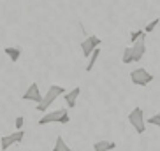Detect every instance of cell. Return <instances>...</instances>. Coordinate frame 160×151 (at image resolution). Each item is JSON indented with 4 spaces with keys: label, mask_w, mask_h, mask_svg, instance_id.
Here are the masks:
<instances>
[{
    "label": "cell",
    "mask_w": 160,
    "mask_h": 151,
    "mask_svg": "<svg viewBox=\"0 0 160 151\" xmlns=\"http://www.w3.org/2000/svg\"><path fill=\"white\" fill-rule=\"evenodd\" d=\"M122 61L125 63V65H130V63H134V55H132V47H130V46H127L125 49H123Z\"/></svg>",
    "instance_id": "cell-14"
},
{
    "label": "cell",
    "mask_w": 160,
    "mask_h": 151,
    "mask_svg": "<svg viewBox=\"0 0 160 151\" xmlns=\"http://www.w3.org/2000/svg\"><path fill=\"white\" fill-rule=\"evenodd\" d=\"M113 149H116V142L114 141L102 139V141L93 142V151H113Z\"/></svg>",
    "instance_id": "cell-10"
},
{
    "label": "cell",
    "mask_w": 160,
    "mask_h": 151,
    "mask_svg": "<svg viewBox=\"0 0 160 151\" xmlns=\"http://www.w3.org/2000/svg\"><path fill=\"white\" fill-rule=\"evenodd\" d=\"M128 123L132 125V128L136 130V134H144L146 132V119H144V113L141 107H134L130 111V114L127 116Z\"/></svg>",
    "instance_id": "cell-3"
},
{
    "label": "cell",
    "mask_w": 160,
    "mask_h": 151,
    "mask_svg": "<svg viewBox=\"0 0 160 151\" xmlns=\"http://www.w3.org/2000/svg\"><path fill=\"white\" fill-rule=\"evenodd\" d=\"M158 23H160V18H155V19H151L150 23L146 25L144 27V33H151L153 32V30L157 28V27H158Z\"/></svg>",
    "instance_id": "cell-16"
},
{
    "label": "cell",
    "mask_w": 160,
    "mask_h": 151,
    "mask_svg": "<svg viewBox=\"0 0 160 151\" xmlns=\"http://www.w3.org/2000/svg\"><path fill=\"white\" fill-rule=\"evenodd\" d=\"M42 97H44V95L41 93V90H39V85H37V83H32V85L27 88V91L23 93L21 99H23V100H30V102H35V104H41V102H42Z\"/></svg>",
    "instance_id": "cell-7"
},
{
    "label": "cell",
    "mask_w": 160,
    "mask_h": 151,
    "mask_svg": "<svg viewBox=\"0 0 160 151\" xmlns=\"http://www.w3.org/2000/svg\"><path fill=\"white\" fill-rule=\"evenodd\" d=\"M144 35H146L144 30H141V28H139V30H134V32L130 33V46H134V44H136L141 37H144Z\"/></svg>",
    "instance_id": "cell-15"
},
{
    "label": "cell",
    "mask_w": 160,
    "mask_h": 151,
    "mask_svg": "<svg viewBox=\"0 0 160 151\" xmlns=\"http://www.w3.org/2000/svg\"><path fill=\"white\" fill-rule=\"evenodd\" d=\"M4 53L9 56V60L12 61V63H16V61L19 60V56H21V49L19 47H14V46H9V47H5Z\"/></svg>",
    "instance_id": "cell-11"
},
{
    "label": "cell",
    "mask_w": 160,
    "mask_h": 151,
    "mask_svg": "<svg viewBox=\"0 0 160 151\" xmlns=\"http://www.w3.org/2000/svg\"><path fill=\"white\" fill-rule=\"evenodd\" d=\"M65 88L63 86H58V85H51L49 88H48L46 95L42 97V102L41 104H37V111H41V113H46L48 107L55 102V100L58 99V97H62V95H65Z\"/></svg>",
    "instance_id": "cell-1"
},
{
    "label": "cell",
    "mask_w": 160,
    "mask_h": 151,
    "mask_svg": "<svg viewBox=\"0 0 160 151\" xmlns=\"http://www.w3.org/2000/svg\"><path fill=\"white\" fill-rule=\"evenodd\" d=\"M23 123H25V118H23V116H18V118H16V121H14L16 130H23Z\"/></svg>",
    "instance_id": "cell-18"
},
{
    "label": "cell",
    "mask_w": 160,
    "mask_h": 151,
    "mask_svg": "<svg viewBox=\"0 0 160 151\" xmlns=\"http://www.w3.org/2000/svg\"><path fill=\"white\" fill-rule=\"evenodd\" d=\"M130 81L136 86H146L153 81V74L148 72L146 69H142V67H139V69H134L130 72Z\"/></svg>",
    "instance_id": "cell-4"
},
{
    "label": "cell",
    "mask_w": 160,
    "mask_h": 151,
    "mask_svg": "<svg viewBox=\"0 0 160 151\" xmlns=\"http://www.w3.org/2000/svg\"><path fill=\"white\" fill-rule=\"evenodd\" d=\"M130 47H132V55H134V61H141L142 56L146 55V35L141 37L134 46H130Z\"/></svg>",
    "instance_id": "cell-8"
},
{
    "label": "cell",
    "mask_w": 160,
    "mask_h": 151,
    "mask_svg": "<svg viewBox=\"0 0 160 151\" xmlns=\"http://www.w3.org/2000/svg\"><path fill=\"white\" fill-rule=\"evenodd\" d=\"M100 53H102V49H100V47H97V49H95V51L90 55L88 63H86V69H85L86 72H92V71H93V67H95V63H97V60H99V55H100Z\"/></svg>",
    "instance_id": "cell-12"
},
{
    "label": "cell",
    "mask_w": 160,
    "mask_h": 151,
    "mask_svg": "<svg viewBox=\"0 0 160 151\" xmlns=\"http://www.w3.org/2000/svg\"><path fill=\"white\" fill-rule=\"evenodd\" d=\"M71 121L69 111L67 109H57L51 113H46L42 118L39 119V125H49V123H60V125H67Z\"/></svg>",
    "instance_id": "cell-2"
},
{
    "label": "cell",
    "mask_w": 160,
    "mask_h": 151,
    "mask_svg": "<svg viewBox=\"0 0 160 151\" xmlns=\"http://www.w3.org/2000/svg\"><path fill=\"white\" fill-rule=\"evenodd\" d=\"M146 125H155V127L160 128V113H158V114H153V116H150V118L146 119Z\"/></svg>",
    "instance_id": "cell-17"
},
{
    "label": "cell",
    "mask_w": 160,
    "mask_h": 151,
    "mask_svg": "<svg viewBox=\"0 0 160 151\" xmlns=\"http://www.w3.org/2000/svg\"><path fill=\"white\" fill-rule=\"evenodd\" d=\"M25 137V132L23 130H16V132L9 134V135H4L0 139V149L2 151H7L11 146H14V144H19V142L23 141Z\"/></svg>",
    "instance_id": "cell-5"
},
{
    "label": "cell",
    "mask_w": 160,
    "mask_h": 151,
    "mask_svg": "<svg viewBox=\"0 0 160 151\" xmlns=\"http://www.w3.org/2000/svg\"><path fill=\"white\" fill-rule=\"evenodd\" d=\"M53 151H72V148L65 142V139H63V137L58 135L57 141H55V146H53Z\"/></svg>",
    "instance_id": "cell-13"
},
{
    "label": "cell",
    "mask_w": 160,
    "mask_h": 151,
    "mask_svg": "<svg viewBox=\"0 0 160 151\" xmlns=\"http://www.w3.org/2000/svg\"><path fill=\"white\" fill-rule=\"evenodd\" d=\"M79 93H81V88H79V86H76L74 90L67 91V93L63 95L65 104H67V107H69V109H74V107H76V102H78V97H79Z\"/></svg>",
    "instance_id": "cell-9"
},
{
    "label": "cell",
    "mask_w": 160,
    "mask_h": 151,
    "mask_svg": "<svg viewBox=\"0 0 160 151\" xmlns=\"http://www.w3.org/2000/svg\"><path fill=\"white\" fill-rule=\"evenodd\" d=\"M100 44H102V41H100L97 35H88V37L81 42V51H83V56L90 58V55H92L97 47H100Z\"/></svg>",
    "instance_id": "cell-6"
}]
</instances>
